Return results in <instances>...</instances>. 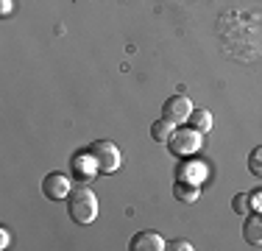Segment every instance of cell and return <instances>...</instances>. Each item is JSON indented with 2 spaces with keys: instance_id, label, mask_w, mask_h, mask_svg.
I'll use <instances>...</instances> for the list:
<instances>
[{
  "instance_id": "cell-6",
  "label": "cell",
  "mask_w": 262,
  "mask_h": 251,
  "mask_svg": "<svg viewBox=\"0 0 262 251\" xmlns=\"http://www.w3.org/2000/svg\"><path fill=\"white\" fill-rule=\"evenodd\" d=\"M243 240L248 246H262V212H248L243 221Z\"/></svg>"
},
{
  "instance_id": "cell-5",
  "label": "cell",
  "mask_w": 262,
  "mask_h": 251,
  "mask_svg": "<svg viewBox=\"0 0 262 251\" xmlns=\"http://www.w3.org/2000/svg\"><path fill=\"white\" fill-rule=\"evenodd\" d=\"M70 179H67L64 173H48L45 179H42V193H45L48 201H64L67 196H70Z\"/></svg>"
},
{
  "instance_id": "cell-7",
  "label": "cell",
  "mask_w": 262,
  "mask_h": 251,
  "mask_svg": "<svg viewBox=\"0 0 262 251\" xmlns=\"http://www.w3.org/2000/svg\"><path fill=\"white\" fill-rule=\"evenodd\" d=\"M73 173H76L78 181H90V179H95V176L101 173V171H98L95 159L90 156V151H86V154L81 151V154L73 156Z\"/></svg>"
},
{
  "instance_id": "cell-1",
  "label": "cell",
  "mask_w": 262,
  "mask_h": 251,
  "mask_svg": "<svg viewBox=\"0 0 262 251\" xmlns=\"http://www.w3.org/2000/svg\"><path fill=\"white\" fill-rule=\"evenodd\" d=\"M67 215L78 226H86L98 218V198L90 187H84V181L78 187H73L70 196H67Z\"/></svg>"
},
{
  "instance_id": "cell-3",
  "label": "cell",
  "mask_w": 262,
  "mask_h": 251,
  "mask_svg": "<svg viewBox=\"0 0 262 251\" xmlns=\"http://www.w3.org/2000/svg\"><path fill=\"white\" fill-rule=\"evenodd\" d=\"M86 151H90V156L95 159V165H98V171H101V173H115L117 168H120V148H117L115 142L95 140Z\"/></svg>"
},
{
  "instance_id": "cell-15",
  "label": "cell",
  "mask_w": 262,
  "mask_h": 251,
  "mask_svg": "<svg viewBox=\"0 0 262 251\" xmlns=\"http://www.w3.org/2000/svg\"><path fill=\"white\" fill-rule=\"evenodd\" d=\"M167 248H173V251H190L192 246H190V243H187V240H173V243H170V246H167Z\"/></svg>"
},
{
  "instance_id": "cell-2",
  "label": "cell",
  "mask_w": 262,
  "mask_h": 251,
  "mask_svg": "<svg viewBox=\"0 0 262 251\" xmlns=\"http://www.w3.org/2000/svg\"><path fill=\"white\" fill-rule=\"evenodd\" d=\"M201 142H204V134L198 129H192V126H187V129H179V131H173V137H170V151H173V156H182V159H190V156H195L198 154V148H201Z\"/></svg>"
},
{
  "instance_id": "cell-12",
  "label": "cell",
  "mask_w": 262,
  "mask_h": 251,
  "mask_svg": "<svg viewBox=\"0 0 262 251\" xmlns=\"http://www.w3.org/2000/svg\"><path fill=\"white\" fill-rule=\"evenodd\" d=\"M248 171H251L254 179H262V145L251 151V156H248Z\"/></svg>"
},
{
  "instance_id": "cell-17",
  "label": "cell",
  "mask_w": 262,
  "mask_h": 251,
  "mask_svg": "<svg viewBox=\"0 0 262 251\" xmlns=\"http://www.w3.org/2000/svg\"><path fill=\"white\" fill-rule=\"evenodd\" d=\"M9 9H11V0H3V14H9Z\"/></svg>"
},
{
  "instance_id": "cell-4",
  "label": "cell",
  "mask_w": 262,
  "mask_h": 251,
  "mask_svg": "<svg viewBox=\"0 0 262 251\" xmlns=\"http://www.w3.org/2000/svg\"><path fill=\"white\" fill-rule=\"evenodd\" d=\"M192 115V103L187 95H173L165 100V106H162V117L170 123H187Z\"/></svg>"
},
{
  "instance_id": "cell-11",
  "label": "cell",
  "mask_w": 262,
  "mask_h": 251,
  "mask_svg": "<svg viewBox=\"0 0 262 251\" xmlns=\"http://www.w3.org/2000/svg\"><path fill=\"white\" fill-rule=\"evenodd\" d=\"M173 126L176 123H170V120H157V123H151V137L157 142H170V137H173Z\"/></svg>"
},
{
  "instance_id": "cell-9",
  "label": "cell",
  "mask_w": 262,
  "mask_h": 251,
  "mask_svg": "<svg viewBox=\"0 0 262 251\" xmlns=\"http://www.w3.org/2000/svg\"><path fill=\"white\" fill-rule=\"evenodd\" d=\"M173 196L179 201H184V204H195L198 196H201V190H198L195 181H187V179H179L176 184H173Z\"/></svg>"
},
{
  "instance_id": "cell-8",
  "label": "cell",
  "mask_w": 262,
  "mask_h": 251,
  "mask_svg": "<svg viewBox=\"0 0 262 251\" xmlns=\"http://www.w3.org/2000/svg\"><path fill=\"white\" fill-rule=\"evenodd\" d=\"M131 248L134 251H162V248H167V243L162 240L157 232H137L131 237Z\"/></svg>"
},
{
  "instance_id": "cell-10",
  "label": "cell",
  "mask_w": 262,
  "mask_h": 251,
  "mask_svg": "<svg viewBox=\"0 0 262 251\" xmlns=\"http://www.w3.org/2000/svg\"><path fill=\"white\" fill-rule=\"evenodd\" d=\"M192 126V129H198L201 134H209L212 131V126H215V120H212V112L209 109H192V115H190V120H187Z\"/></svg>"
},
{
  "instance_id": "cell-16",
  "label": "cell",
  "mask_w": 262,
  "mask_h": 251,
  "mask_svg": "<svg viewBox=\"0 0 262 251\" xmlns=\"http://www.w3.org/2000/svg\"><path fill=\"white\" fill-rule=\"evenodd\" d=\"M6 246H9V232L0 229V248H6Z\"/></svg>"
},
{
  "instance_id": "cell-13",
  "label": "cell",
  "mask_w": 262,
  "mask_h": 251,
  "mask_svg": "<svg viewBox=\"0 0 262 251\" xmlns=\"http://www.w3.org/2000/svg\"><path fill=\"white\" fill-rule=\"evenodd\" d=\"M232 210L237 215H248V210H251V201H248V193H237L234 201H232Z\"/></svg>"
},
{
  "instance_id": "cell-14",
  "label": "cell",
  "mask_w": 262,
  "mask_h": 251,
  "mask_svg": "<svg viewBox=\"0 0 262 251\" xmlns=\"http://www.w3.org/2000/svg\"><path fill=\"white\" fill-rule=\"evenodd\" d=\"M248 201H251V210L262 212V187H259V190H254V193H248Z\"/></svg>"
}]
</instances>
